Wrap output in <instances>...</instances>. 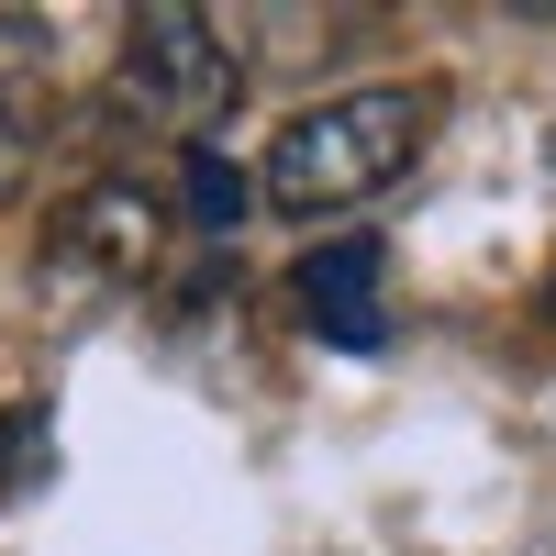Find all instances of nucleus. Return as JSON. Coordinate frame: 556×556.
Instances as JSON below:
<instances>
[{
  "label": "nucleus",
  "instance_id": "nucleus-3",
  "mask_svg": "<svg viewBox=\"0 0 556 556\" xmlns=\"http://www.w3.org/2000/svg\"><path fill=\"white\" fill-rule=\"evenodd\" d=\"M167 256V201L146 178H89V190L45 223V278L56 290H146Z\"/></svg>",
  "mask_w": 556,
  "mask_h": 556
},
{
  "label": "nucleus",
  "instance_id": "nucleus-4",
  "mask_svg": "<svg viewBox=\"0 0 556 556\" xmlns=\"http://www.w3.org/2000/svg\"><path fill=\"white\" fill-rule=\"evenodd\" d=\"M379 278H390V256L367 245V235H356V245H312V256H301V312H312V334L345 345V356H379V345H390Z\"/></svg>",
  "mask_w": 556,
  "mask_h": 556
},
{
  "label": "nucleus",
  "instance_id": "nucleus-8",
  "mask_svg": "<svg viewBox=\"0 0 556 556\" xmlns=\"http://www.w3.org/2000/svg\"><path fill=\"white\" fill-rule=\"evenodd\" d=\"M545 323H556V267H545Z\"/></svg>",
  "mask_w": 556,
  "mask_h": 556
},
{
  "label": "nucleus",
  "instance_id": "nucleus-7",
  "mask_svg": "<svg viewBox=\"0 0 556 556\" xmlns=\"http://www.w3.org/2000/svg\"><path fill=\"white\" fill-rule=\"evenodd\" d=\"M23 178H34V112H23V89H0V201Z\"/></svg>",
  "mask_w": 556,
  "mask_h": 556
},
{
  "label": "nucleus",
  "instance_id": "nucleus-9",
  "mask_svg": "<svg viewBox=\"0 0 556 556\" xmlns=\"http://www.w3.org/2000/svg\"><path fill=\"white\" fill-rule=\"evenodd\" d=\"M545 156H556V146H545Z\"/></svg>",
  "mask_w": 556,
  "mask_h": 556
},
{
  "label": "nucleus",
  "instance_id": "nucleus-5",
  "mask_svg": "<svg viewBox=\"0 0 556 556\" xmlns=\"http://www.w3.org/2000/svg\"><path fill=\"white\" fill-rule=\"evenodd\" d=\"M178 212H190L201 235H235V223L256 212V190H245V167L223 146H190V156H178Z\"/></svg>",
  "mask_w": 556,
  "mask_h": 556
},
{
  "label": "nucleus",
  "instance_id": "nucleus-1",
  "mask_svg": "<svg viewBox=\"0 0 556 556\" xmlns=\"http://www.w3.org/2000/svg\"><path fill=\"white\" fill-rule=\"evenodd\" d=\"M434 134V89L424 78H367L345 89V101H312L301 123H278L267 146V201L278 212H356L379 201L390 178H412V156H424Z\"/></svg>",
  "mask_w": 556,
  "mask_h": 556
},
{
  "label": "nucleus",
  "instance_id": "nucleus-6",
  "mask_svg": "<svg viewBox=\"0 0 556 556\" xmlns=\"http://www.w3.org/2000/svg\"><path fill=\"white\" fill-rule=\"evenodd\" d=\"M45 468V412H0V501Z\"/></svg>",
  "mask_w": 556,
  "mask_h": 556
},
{
  "label": "nucleus",
  "instance_id": "nucleus-2",
  "mask_svg": "<svg viewBox=\"0 0 556 556\" xmlns=\"http://www.w3.org/2000/svg\"><path fill=\"white\" fill-rule=\"evenodd\" d=\"M123 89H134V112L167 123V134H201L245 101V67L223 56V34L190 12V0H146V12L123 23Z\"/></svg>",
  "mask_w": 556,
  "mask_h": 556
}]
</instances>
